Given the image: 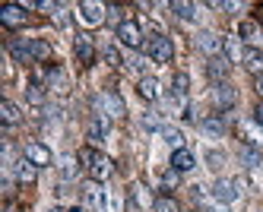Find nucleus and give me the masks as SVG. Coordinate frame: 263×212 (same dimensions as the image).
I'll list each match as a JSON object with an SVG mask.
<instances>
[{
  "label": "nucleus",
  "mask_w": 263,
  "mask_h": 212,
  "mask_svg": "<svg viewBox=\"0 0 263 212\" xmlns=\"http://www.w3.org/2000/svg\"><path fill=\"white\" fill-rule=\"evenodd\" d=\"M108 133H111V118H105V114H96V118H92V124H89V140L102 143Z\"/></svg>",
  "instance_id": "nucleus-11"
},
{
  "label": "nucleus",
  "mask_w": 263,
  "mask_h": 212,
  "mask_svg": "<svg viewBox=\"0 0 263 212\" xmlns=\"http://www.w3.org/2000/svg\"><path fill=\"white\" fill-rule=\"evenodd\" d=\"M140 95L146 102H159L162 99V86H159L156 76H143V80H140Z\"/></svg>",
  "instance_id": "nucleus-13"
},
{
  "label": "nucleus",
  "mask_w": 263,
  "mask_h": 212,
  "mask_svg": "<svg viewBox=\"0 0 263 212\" xmlns=\"http://www.w3.org/2000/svg\"><path fill=\"white\" fill-rule=\"evenodd\" d=\"M260 162H263V156H260L257 146H244L241 149V165L244 168H260Z\"/></svg>",
  "instance_id": "nucleus-25"
},
{
  "label": "nucleus",
  "mask_w": 263,
  "mask_h": 212,
  "mask_svg": "<svg viewBox=\"0 0 263 212\" xmlns=\"http://www.w3.org/2000/svg\"><path fill=\"white\" fill-rule=\"evenodd\" d=\"M241 35H244V42H251V45H260L263 42V29H257L254 23H244L241 26Z\"/></svg>",
  "instance_id": "nucleus-27"
},
{
  "label": "nucleus",
  "mask_w": 263,
  "mask_h": 212,
  "mask_svg": "<svg viewBox=\"0 0 263 212\" xmlns=\"http://www.w3.org/2000/svg\"><path fill=\"white\" fill-rule=\"evenodd\" d=\"M178 181H181V175H178L175 168H172V171H165V175H162V184H165V187H178Z\"/></svg>",
  "instance_id": "nucleus-34"
},
{
  "label": "nucleus",
  "mask_w": 263,
  "mask_h": 212,
  "mask_svg": "<svg viewBox=\"0 0 263 212\" xmlns=\"http://www.w3.org/2000/svg\"><path fill=\"white\" fill-rule=\"evenodd\" d=\"M0 23H4L7 29L26 26V7H23V4H7V7H0Z\"/></svg>",
  "instance_id": "nucleus-6"
},
{
  "label": "nucleus",
  "mask_w": 263,
  "mask_h": 212,
  "mask_svg": "<svg viewBox=\"0 0 263 212\" xmlns=\"http://www.w3.org/2000/svg\"><path fill=\"white\" fill-rule=\"evenodd\" d=\"M254 121L263 127V99H260V102H257V108H254Z\"/></svg>",
  "instance_id": "nucleus-37"
},
{
  "label": "nucleus",
  "mask_w": 263,
  "mask_h": 212,
  "mask_svg": "<svg viewBox=\"0 0 263 212\" xmlns=\"http://www.w3.org/2000/svg\"><path fill=\"white\" fill-rule=\"evenodd\" d=\"M0 118H4L7 127H13V124L23 121V111H20V105H13V102H0Z\"/></svg>",
  "instance_id": "nucleus-18"
},
{
  "label": "nucleus",
  "mask_w": 263,
  "mask_h": 212,
  "mask_svg": "<svg viewBox=\"0 0 263 212\" xmlns=\"http://www.w3.org/2000/svg\"><path fill=\"white\" fill-rule=\"evenodd\" d=\"M210 212H229V209H225V206H213Z\"/></svg>",
  "instance_id": "nucleus-39"
},
{
  "label": "nucleus",
  "mask_w": 263,
  "mask_h": 212,
  "mask_svg": "<svg viewBox=\"0 0 263 212\" xmlns=\"http://www.w3.org/2000/svg\"><path fill=\"white\" fill-rule=\"evenodd\" d=\"M159 133H162V140L172 146V149H184V133L178 127H162Z\"/></svg>",
  "instance_id": "nucleus-24"
},
{
  "label": "nucleus",
  "mask_w": 263,
  "mask_h": 212,
  "mask_svg": "<svg viewBox=\"0 0 263 212\" xmlns=\"http://www.w3.org/2000/svg\"><path fill=\"white\" fill-rule=\"evenodd\" d=\"M244 64H248L251 73L260 76V73H263V54H260V51H248V54H244Z\"/></svg>",
  "instance_id": "nucleus-29"
},
{
  "label": "nucleus",
  "mask_w": 263,
  "mask_h": 212,
  "mask_svg": "<svg viewBox=\"0 0 263 212\" xmlns=\"http://www.w3.org/2000/svg\"><path fill=\"white\" fill-rule=\"evenodd\" d=\"M172 13H175L178 19H184V23L197 19V7H194V4H187V0H175V4H172Z\"/></svg>",
  "instance_id": "nucleus-20"
},
{
  "label": "nucleus",
  "mask_w": 263,
  "mask_h": 212,
  "mask_svg": "<svg viewBox=\"0 0 263 212\" xmlns=\"http://www.w3.org/2000/svg\"><path fill=\"white\" fill-rule=\"evenodd\" d=\"M26 95H29V102H32V105H45V92H42V86H29Z\"/></svg>",
  "instance_id": "nucleus-33"
},
{
  "label": "nucleus",
  "mask_w": 263,
  "mask_h": 212,
  "mask_svg": "<svg viewBox=\"0 0 263 212\" xmlns=\"http://www.w3.org/2000/svg\"><path fill=\"white\" fill-rule=\"evenodd\" d=\"M96 105H99V114H105V118H121V114H124V102L118 99L115 92H102L96 99Z\"/></svg>",
  "instance_id": "nucleus-8"
},
{
  "label": "nucleus",
  "mask_w": 263,
  "mask_h": 212,
  "mask_svg": "<svg viewBox=\"0 0 263 212\" xmlns=\"http://www.w3.org/2000/svg\"><path fill=\"white\" fill-rule=\"evenodd\" d=\"M118 38H121V45L130 48V51L143 48V29L134 23V19H124V23H118Z\"/></svg>",
  "instance_id": "nucleus-4"
},
{
  "label": "nucleus",
  "mask_w": 263,
  "mask_h": 212,
  "mask_svg": "<svg viewBox=\"0 0 263 212\" xmlns=\"http://www.w3.org/2000/svg\"><path fill=\"white\" fill-rule=\"evenodd\" d=\"M51 89H54V92H67V76H64L61 70L51 73Z\"/></svg>",
  "instance_id": "nucleus-32"
},
{
  "label": "nucleus",
  "mask_w": 263,
  "mask_h": 212,
  "mask_svg": "<svg viewBox=\"0 0 263 212\" xmlns=\"http://www.w3.org/2000/svg\"><path fill=\"white\" fill-rule=\"evenodd\" d=\"M102 57L108 61V67H121V64H124V61H121V51H118V48H111V45L102 51Z\"/></svg>",
  "instance_id": "nucleus-31"
},
{
  "label": "nucleus",
  "mask_w": 263,
  "mask_h": 212,
  "mask_svg": "<svg viewBox=\"0 0 263 212\" xmlns=\"http://www.w3.org/2000/svg\"><path fill=\"white\" fill-rule=\"evenodd\" d=\"M229 70H232V64L229 61H222V57H213V61L210 64H206V73H210L213 76V80H225V76H229Z\"/></svg>",
  "instance_id": "nucleus-19"
},
{
  "label": "nucleus",
  "mask_w": 263,
  "mask_h": 212,
  "mask_svg": "<svg viewBox=\"0 0 263 212\" xmlns=\"http://www.w3.org/2000/svg\"><path fill=\"white\" fill-rule=\"evenodd\" d=\"M241 181H232V178H222V181H216V187H213V197L222 203V206H229V203H235L238 197H241Z\"/></svg>",
  "instance_id": "nucleus-5"
},
{
  "label": "nucleus",
  "mask_w": 263,
  "mask_h": 212,
  "mask_svg": "<svg viewBox=\"0 0 263 212\" xmlns=\"http://www.w3.org/2000/svg\"><path fill=\"white\" fill-rule=\"evenodd\" d=\"M70 212H86V206H73V209H70Z\"/></svg>",
  "instance_id": "nucleus-40"
},
{
  "label": "nucleus",
  "mask_w": 263,
  "mask_h": 212,
  "mask_svg": "<svg viewBox=\"0 0 263 212\" xmlns=\"http://www.w3.org/2000/svg\"><path fill=\"white\" fill-rule=\"evenodd\" d=\"M73 51H77L80 64H92V61H96V48H92V38H89V35H77V45H73Z\"/></svg>",
  "instance_id": "nucleus-12"
},
{
  "label": "nucleus",
  "mask_w": 263,
  "mask_h": 212,
  "mask_svg": "<svg viewBox=\"0 0 263 212\" xmlns=\"http://www.w3.org/2000/svg\"><path fill=\"white\" fill-rule=\"evenodd\" d=\"M124 67H127V70H137V73H140V70L146 67V61H143V57H130V61H127Z\"/></svg>",
  "instance_id": "nucleus-36"
},
{
  "label": "nucleus",
  "mask_w": 263,
  "mask_h": 212,
  "mask_svg": "<svg viewBox=\"0 0 263 212\" xmlns=\"http://www.w3.org/2000/svg\"><path fill=\"white\" fill-rule=\"evenodd\" d=\"M48 212H64V209H61V206H51V209H48Z\"/></svg>",
  "instance_id": "nucleus-41"
},
{
  "label": "nucleus",
  "mask_w": 263,
  "mask_h": 212,
  "mask_svg": "<svg viewBox=\"0 0 263 212\" xmlns=\"http://www.w3.org/2000/svg\"><path fill=\"white\" fill-rule=\"evenodd\" d=\"M172 92H175V99H187V89H191V80H187V73H175V80H172Z\"/></svg>",
  "instance_id": "nucleus-26"
},
{
  "label": "nucleus",
  "mask_w": 263,
  "mask_h": 212,
  "mask_svg": "<svg viewBox=\"0 0 263 212\" xmlns=\"http://www.w3.org/2000/svg\"><path fill=\"white\" fill-rule=\"evenodd\" d=\"M58 168H61V178H64V181H73V178L80 175V159H73V156H64Z\"/></svg>",
  "instance_id": "nucleus-23"
},
{
  "label": "nucleus",
  "mask_w": 263,
  "mask_h": 212,
  "mask_svg": "<svg viewBox=\"0 0 263 212\" xmlns=\"http://www.w3.org/2000/svg\"><path fill=\"white\" fill-rule=\"evenodd\" d=\"M200 130L206 133V137H213V140H222V137H225V124H222L219 118H206V121L200 124Z\"/></svg>",
  "instance_id": "nucleus-22"
},
{
  "label": "nucleus",
  "mask_w": 263,
  "mask_h": 212,
  "mask_svg": "<svg viewBox=\"0 0 263 212\" xmlns=\"http://www.w3.org/2000/svg\"><path fill=\"white\" fill-rule=\"evenodd\" d=\"M32 57H35V61H48V57H51V45L42 42V38H32Z\"/></svg>",
  "instance_id": "nucleus-30"
},
{
  "label": "nucleus",
  "mask_w": 263,
  "mask_h": 212,
  "mask_svg": "<svg viewBox=\"0 0 263 212\" xmlns=\"http://www.w3.org/2000/svg\"><path fill=\"white\" fill-rule=\"evenodd\" d=\"M222 51H225V57H229V64H241V61H244V48H241L238 38H225V42H222Z\"/></svg>",
  "instance_id": "nucleus-17"
},
{
  "label": "nucleus",
  "mask_w": 263,
  "mask_h": 212,
  "mask_svg": "<svg viewBox=\"0 0 263 212\" xmlns=\"http://www.w3.org/2000/svg\"><path fill=\"white\" fill-rule=\"evenodd\" d=\"M172 168L178 171V175H187V171H194V168H197L194 152H191V149H175V152H172Z\"/></svg>",
  "instance_id": "nucleus-10"
},
{
  "label": "nucleus",
  "mask_w": 263,
  "mask_h": 212,
  "mask_svg": "<svg viewBox=\"0 0 263 212\" xmlns=\"http://www.w3.org/2000/svg\"><path fill=\"white\" fill-rule=\"evenodd\" d=\"M146 54H149V61H153V64H168V61H172V54H175V48H172V42H168L165 35H149Z\"/></svg>",
  "instance_id": "nucleus-3"
},
{
  "label": "nucleus",
  "mask_w": 263,
  "mask_h": 212,
  "mask_svg": "<svg viewBox=\"0 0 263 212\" xmlns=\"http://www.w3.org/2000/svg\"><path fill=\"white\" fill-rule=\"evenodd\" d=\"M83 206L92 212H108V190L99 181H89L83 187Z\"/></svg>",
  "instance_id": "nucleus-2"
},
{
  "label": "nucleus",
  "mask_w": 263,
  "mask_h": 212,
  "mask_svg": "<svg viewBox=\"0 0 263 212\" xmlns=\"http://www.w3.org/2000/svg\"><path fill=\"white\" fill-rule=\"evenodd\" d=\"M13 171H16V181H20V184H32V181H35V175H39V168H35L26 156L13 165Z\"/></svg>",
  "instance_id": "nucleus-14"
},
{
  "label": "nucleus",
  "mask_w": 263,
  "mask_h": 212,
  "mask_svg": "<svg viewBox=\"0 0 263 212\" xmlns=\"http://www.w3.org/2000/svg\"><path fill=\"white\" fill-rule=\"evenodd\" d=\"M153 209H156V212H181L178 200H172V197H156V200H153Z\"/></svg>",
  "instance_id": "nucleus-28"
},
{
  "label": "nucleus",
  "mask_w": 263,
  "mask_h": 212,
  "mask_svg": "<svg viewBox=\"0 0 263 212\" xmlns=\"http://www.w3.org/2000/svg\"><path fill=\"white\" fill-rule=\"evenodd\" d=\"M10 54H13L20 64L35 61V57H32V42H13V45H10Z\"/></svg>",
  "instance_id": "nucleus-21"
},
{
  "label": "nucleus",
  "mask_w": 263,
  "mask_h": 212,
  "mask_svg": "<svg viewBox=\"0 0 263 212\" xmlns=\"http://www.w3.org/2000/svg\"><path fill=\"white\" fill-rule=\"evenodd\" d=\"M197 45H200V51H206V54H219L222 51V38L216 35V32H200L197 35Z\"/></svg>",
  "instance_id": "nucleus-15"
},
{
  "label": "nucleus",
  "mask_w": 263,
  "mask_h": 212,
  "mask_svg": "<svg viewBox=\"0 0 263 212\" xmlns=\"http://www.w3.org/2000/svg\"><path fill=\"white\" fill-rule=\"evenodd\" d=\"M257 92H260V95H263V73H260V76H257Z\"/></svg>",
  "instance_id": "nucleus-38"
},
{
  "label": "nucleus",
  "mask_w": 263,
  "mask_h": 212,
  "mask_svg": "<svg viewBox=\"0 0 263 212\" xmlns=\"http://www.w3.org/2000/svg\"><path fill=\"white\" fill-rule=\"evenodd\" d=\"M23 156H26L35 168L51 165V149H48V146H42V143H26V152H23Z\"/></svg>",
  "instance_id": "nucleus-9"
},
{
  "label": "nucleus",
  "mask_w": 263,
  "mask_h": 212,
  "mask_svg": "<svg viewBox=\"0 0 263 212\" xmlns=\"http://www.w3.org/2000/svg\"><path fill=\"white\" fill-rule=\"evenodd\" d=\"M105 7L102 4H96V0H83V4H80V19H83V23L86 26H102L105 23Z\"/></svg>",
  "instance_id": "nucleus-7"
},
{
  "label": "nucleus",
  "mask_w": 263,
  "mask_h": 212,
  "mask_svg": "<svg viewBox=\"0 0 263 212\" xmlns=\"http://www.w3.org/2000/svg\"><path fill=\"white\" fill-rule=\"evenodd\" d=\"M80 162H86V168H89V175H92V181H108L111 178V171H115V165H111V159L108 156H102V152H96V149H83L80 152Z\"/></svg>",
  "instance_id": "nucleus-1"
},
{
  "label": "nucleus",
  "mask_w": 263,
  "mask_h": 212,
  "mask_svg": "<svg viewBox=\"0 0 263 212\" xmlns=\"http://www.w3.org/2000/svg\"><path fill=\"white\" fill-rule=\"evenodd\" d=\"M206 162H210V168H222V162H225V156H222V152H206Z\"/></svg>",
  "instance_id": "nucleus-35"
},
{
  "label": "nucleus",
  "mask_w": 263,
  "mask_h": 212,
  "mask_svg": "<svg viewBox=\"0 0 263 212\" xmlns=\"http://www.w3.org/2000/svg\"><path fill=\"white\" fill-rule=\"evenodd\" d=\"M235 102H238V92H235L229 83H219V86H216V105L225 111V108H232Z\"/></svg>",
  "instance_id": "nucleus-16"
}]
</instances>
